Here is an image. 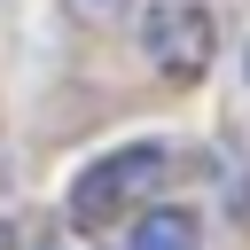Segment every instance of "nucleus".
Instances as JSON below:
<instances>
[{
  "mask_svg": "<svg viewBox=\"0 0 250 250\" xmlns=\"http://www.w3.org/2000/svg\"><path fill=\"white\" fill-rule=\"evenodd\" d=\"M156 180H164V148H156V141H133V148H117V156H102V164L78 172L70 219H78V227H102V219L125 211V195H141V188H156Z\"/></svg>",
  "mask_w": 250,
  "mask_h": 250,
  "instance_id": "nucleus-1",
  "label": "nucleus"
},
{
  "mask_svg": "<svg viewBox=\"0 0 250 250\" xmlns=\"http://www.w3.org/2000/svg\"><path fill=\"white\" fill-rule=\"evenodd\" d=\"M141 47H148V62H164L172 78H195V70L211 62V16H203L195 0H156V8L141 16Z\"/></svg>",
  "mask_w": 250,
  "mask_h": 250,
  "instance_id": "nucleus-2",
  "label": "nucleus"
},
{
  "mask_svg": "<svg viewBox=\"0 0 250 250\" xmlns=\"http://www.w3.org/2000/svg\"><path fill=\"white\" fill-rule=\"evenodd\" d=\"M133 250H195V211H180V203L148 211V219L133 227Z\"/></svg>",
  "mask_w": 250,
  "mask_h": 250,
  "instance_id": "nucleus-3",
  "label": "nucleus"
},
{
  "mask_svg": "<svg viewBox=\"0 0 250 250\" xmlns=\"http://www.w3.org/2000/svg\"><path fill=\"white\" fill-rule=\"evenodd\" d=\"M47 250H78V242H47Z\"/></svg>",
  "mask_w": 250,
  "mask_h": 250,
  "instance_id": "nucleus-4",
  "label": "nucleus"
},
{
  "mask_svg": "<svg viewBox=\"0 0 250 250\" xmlns=\"http://www.w3.org/2000/svg\"><path fill=\"white\" fill-rule=\"evenodd\" d=\"M0 250H8V227H0Z\"/></svg>",
  "mask_w": 250,
  "mask_h": 250,
  "instance_id": "nucleus-5",
  "label": "nucleus"
},
{
  "mask_svg": "<svg viewBox=\"0 0 250 250\" xmlns=\"http://www.w3.org/2000/svg\"><path fill=\"white\" fill-rule=\"evenodd\" d=\"M86 8H109V0H86Z\"/></svg>",
  "mask_w": 250,
  "mask_h": 250,
  "instance_id": "nucleus-6",
  "label": "nucleus"
}]
</instances>
